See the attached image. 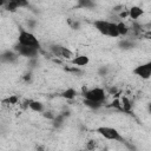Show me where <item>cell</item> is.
I'll return each mask as SVG.
<instances>
[{
    "label": "cell",
    "mask_w": 151,
    "mask_h": 151,
    "mask_svg": "<svg viewBox=\"0 0 151 151\" xmlns=\"http://www.w3.org/2000/svg\"><path fill=\"white\" fill-rule=\"evenodd\" d=\"M67 22H68V25L71 26V28H72V29H79V28H80V22H79L78 20L68 19V20H67Z\"/></svg>",
    "instance_id": "obj_22"
},
{
    "label": "cell",
    "mask_w": 151,
    "mask_h": 151,
    "mask_svg": "<svg viewBox=\"0 0 151 151\" xmlns=\"http://www.w3.org/2000/svg\"><path fill=\"white\" fill-rule=\"evenodd\" d=\"M147 35H149V37H151V31H150V32L147 33Z\"/></svg>",
    "instance_id": "obj_34"
},
{
    "label": "cell",
    "mask_w": 151,
    "mask_h": 151,
    "mask_svg": "<svg viewBox=\"0 0 151 151\" xmlns=\"http://www.w3.org/2000/svg\"><path fill=\"white\" fill-rule=\"evenodd\" d=\"M83 104H84L86 107L91 109V110H99V109L103 106V104H101V103H96V101H92V100H87V99H84Z\"/></svg>",
    "instance_id": "obj_18"
},
{
    "label": "cell",
    "mask_w": 151,
    "mask_h": 151,
    "mask_svg": "<svg viewBox=\"0 0 151 151\" xmlns=\"http://www.w3.org/2000/svg\"><path fill=\"white\" fill-rule=\"evenodd\" d=\"M83 97H84V99L103 104L105 101L106 94H105V91L101 87H93V88H88V90L84 88L83 90Z\"/></svg>",
    "instance_id": "obj_4"
},
{
    "label": "cell",
    "mask_w": 151,
    "mask_h": 151,
    "mask_svg": "<svg viewBox=\"0 0 151 151\" xmlns=\"http://www.w3.org/2000/svg\"><path fill=\"white\" fill-rule=\"evenodd\" d=\"M65 70H66V71H68V72H73V73H80V72H81V71H80V70H79V68H78L77 66H72V67H66Z\"/></svg>",
    "instance_id": "obj_29"
},
{
    "label": "cell",
    "mask_w": 151,
    "mask_h": 151,
    "mask_svg": "<svg viewBox=\"0 0 151 151\" xmlns=\"http://www.w3.org/2000/svg\"><path fill=\"white\" fill-rule=\"evenodd\" d=\"M130 31H132V33H133L134 35H139V34L142 33V25H139L138 22L133 21V24H132V27L130 28Z\"/></svg>",
    "instance_id": "obj_20"
},
{
    "label": "cell",
    "mask_w": 151,
    "mask_h": 151,
    "mask_svg": "<svg viewBox=\"0 0 151 151\" xmlns=\"http://www.w3.org/2000/svg\"><path fill=\"white\" fill-rule=\"evenodd\" d=\"M96 132L98 134H100L101 137H104L105 139H109V140H116V142H120V143H124L126 146L129 145V143L124 139V137L120 134V132L114 129V127H110V126H99L96 129Z\"/></svg>",
    "instance_id": "obj_2"
},
{
    "label": "cell",
    "mask_w": 151,
    "mask_h": 151,
    "mask_svg": "<svg viewBox=\"0 0 151 151\" xmlns=\"http://www.w3.org/2000/svg\"><path fill=\"white\" fill-rule=\"evenodd\" d=\"M29 65H31V67H32V68H34V67H37V66L39 65V61H38V58H34V59H29Z\"/></svg>",
    "instance_id": "obj_31"
},
{
    "label": "cell",
    "mask_w": 151,
    "mask_h": 151,
    "mask_svg": "<svg viewBox=\"0 0 151 151\" xmlns=\"http://www.w3.org/2000/svg\"><path fill=\"white\" fill-rule=\"evenodd\" d=\"M147 111H149V113L151 114V103L149 104V106H147Z\"/></svg>",
    "instance_id": "obj_32"
},
{
    "label": "cell",
    "mask_w": 151,
    "mask_h": 151,
    "mask_svg": "<svg viewBox=\"0 0 151 151\" xmlns=\"http://www.w3.org/2000/svg\"><path fill=\"white\" fill-rule=\"evenodd\" d=\"M117 27H118L119 37H126V35L129 34V32H130V27H129L123 20H120V21L117 22Z\"/></svg>",
    "instance_id": "obj_12"
},
{
    "label": "cell",
    "mask_w": 151,
    "mask_h": 151,
    "mask_svg": "<svg viewBox=\"0 0 151 151\" xmlns=\"http://www.w3.org/2000/svg\"><path fill=\"white\" fill-rule=\"evenodd\" d=\"M64 47H65V46L59 45V44H52V45H50L48 50H50V52H51L54 57H57V58H61V54H63V50H64Z\"/></svg>",
    "instance_id": "obj_10"
},
{
    "label": "cell",
    "mask_w": 151,
    "mask_h": 151,
    "mask_svg": "<svg viewBox=\"0 0 151 151\" xmlns=\"http://www.w3.org/2000/svg\"><path fill=\"white\" fill-rule=\"evenodd\" d=\"M18 100H19V98H18L17 96H11V97H8V98L4 99V100H2V103H7V104H17V103H18Z\"/></svg>",
    "instance_id": "obj_23"
},
{
    "label": "cell",
    "mask_w": 151,
    "mask_h": 151,
    "mask_svg": "<svg viewBox=\"0 0 151 151\" xmlns=\"http://www.w3.org/2000/svg\"><path fill=\"white\" fill-rule=\"evenodd\" d=\"M70 63H71L73 66H77V67H84V66L88 65V63H90V58H88L86 54H80V55H76L72 60H70Z\"/></svg>",
    "instance_id": "obj_8"
},
{
    "label": "cell",
    "mask_w": 151,
    "mask_h": 151,
    "mask_svg": "<svg viewBox=\"0 0 151 151\" xmlns=\"http://www.w3.org/2000/svg\"><path fill=\"white\" fill-rule=\"evenodd\" d=\"M18 44L22 46H27V47H33L37 50L41 48V44L38 40V38L32 32L26 31V29H20V33L18 35Z\"/></svg>",
    "instance_id": "obj_3"
},
{
    "label": "cell",
    "mask_w": 151,
    "mask_h": 151,
    "mask_svg": "<svg viewBox=\"0 0 151 151\" xmlns=\"http://www.w3.org/2000/svg\"><path fill=\"white\" fill-rule=\"evenodd\" d=\"M119 47L123 50H130V48L134 47V42L131 39H124V40L119 41Z\"/></svg>",
    "instance_id": "obj_19"
},
{
    "label": "cell",
    "mask_w": 151,
    "mask_h": 151,
    "mask_svg": "<svg viewBox=\"0 0 151 151\" xmlns=\"http://www.w3.org/2000/svg\"><path fill=\"white\" fill-rule=\"evenodd\" d=\"M143 14H144V11L139 6H132L131 8H129V18L132 19L133 21H136L137 19H139Z\"/></svg>",
    "instance_id": "obj_9"
},
{
    "label": "cell",
    "mask_w": 151,
    "mask_h": 151,
    "mask_svg": "<svg viewBox=\"0 0 151 151\" xmlns=\"http://www.w3.org/2000/svg\"><path fill=\"white\" fill-rule=\"evenodd\" d=\"M107 73H109L107 66H100V67H99V70H98V74H99V76L104 77V76H106Z\"/></svg>",
    "instance_id": "obj_24"
},
{
    "label": "cell",
    "mask_w": 151,
    "mask_h": 151,
    "mask_svg": "<svg viewBox=\"0 0 151 151\" xmlns=\"http://www.w3.org/2000/svg\"><path fill=\"white\" fill-rule=\"evenodd\" d=\"M35 25H37V21H35V20L29 19V20L27 21V27H28L29 29H33V28L35 27Z\"/></svg>",
    "instance_id": "obj_30"
},
{
    "label": "cell",
    "mask_w": 151,
    "mask_h": 151,
    "mask_svg": "<svg viewBox=\"0 0 151 151\" xmlns=\"http://www.w3.org/2000/svg\"><path fill=\"white\" fill-rule=\"evenodd\" d=\"M37 150H38V151H44V149H42V147H40V146H39V147H37Z\"/></svg>",
    "instance_id": "obj_33"
},
{
    "label": "cell",
    "mask_w": 151,
    "mask_h": 151,
    "mask_svg": "<svg viewBox=\"0 0 151 151\" xmlns=\"http://www.w3.org/2000/svg\"><path fill=\"white\" fill-rule=\"evenodd\" d=\"M118 17H119V19L129 18V9H123L120 13H118Z\"/></svg>",
    "instance_id": "obj_27"
},
{
    "label": "cell",
    "mask_w": 151,
    "mask_h": 151,
    "mask_svg": "<svg viewBox=\"0 0 151 151\" xmlns=\"http://www.w3.org/2000/svg\"><path fill=\"white\" fill-rule=\"evenodd\" d=\"M42 116H44L45 118H47V119H51V120H53V119L55 118V116H57V114L52 113L51 111H45V112L42 113Z\"/></svg>",
    "instance_id": "obj_25"
},
{
    "label": "cell",
    "mask_w": 151,
    "mask_h": 151,
    "mask_svg": "<svg viewBox=\"0 0 151 151\" xmlns=\"http://www.w3.org/2000/svg\"><path fill=\"white\" fill-rule=\"evenodd\" d=\"M94 147H96L94 140H88V143H87V145H86V149H87L88 151H92V150H94Z\"/></svg>",
    "instance_id": "obj_28"
},
{
    "label": "cell",
    "mask_w": 151,
    "mask_h": 151,
    "mask_svg": "<svg viewBox=\"0 0 151 151\" xmlns=\"http://www.w3.org/2000/svg\"><path fill=\"white\" fill-rule=\"evenodd\" d=\"M29 109L34 112H38V113H44L45 112V106L41 101H38V100H31L29 101Z\"/></svg>",
    "instance_id": "obj_11"
},
{
    "label": "cell",
    "mask_w": 151,
    "mask_h": 151,
    "mask_svg": "<svg viewBox=\"0 0 151 151\" xmlns=\"http://www.w3.org/2000/svg\"><path fill=\"white\" fill-rule=\"evenodd\" d=\"M18 58H19V54L14 50H6L0 55V60L4 64H14L17 63Z\"/></svg>",
    "instance_id": "obj_7"
},
{
    "label": "cell",
    "mask_w": 151,
    "mask_h": 151,
    "mask_svg": "<svg viewBox=\"0 0 151 151\" xmlns=\"http://www.w3.org/2000/svg\"><path fill=\"white\" fill-rule=\"evenodd\" d=\"M2 5H4V7H5L6 11L12 12V13H14V12H17V11L19 9V6H18V4H17V0L5 1V2H2Z\"/></svg>",
    "instance_id": "obj_14"
},
{
    "label": "cell",
    "mask_w": 151,
    "mask_h": 151,
    "mask_svg": "<svg viewBox=\"0 0 151 151\" xmlns=\"http://www.w3.org/2000/svg\"><path fill=\"white\" fill-rule=\"evenodd\" d=\"M94 28L103 35L111 37V38H118V27L116 21H107V20H96L93 21Z\"/></svg>",
    "instance_id": "obj_1"
},
{
    "label": "cell",
    "mask_w": 151,
    "mask_h": 151,
    "mask_svg": "<svg viewBox=\"0 0 151 151\" xmlns=\"http://www.w3.org/2000/svg\"><path fill=\"white\" fill-rule=\"evenodd\" d=\"M60 96H61L64 99H66V100H72V99L76 98L77 91H76L74 88H72V87H68V88H66L65 91H63V92L60 93Z\"/></svg>",
    "instance_id": "obj_13"
},
{
    "label": "cell",
    "mask_w": 151,
    "mask_h": 151,
    "mask_svg": "<svg viewBox=\"0 0 151 151\" xmlns=\"http://www.w3.org/2000/svg\"><path fill=\"white\" fill-rule=\"evenodd\" d=\"M132 73L142 79H145V80L150 79L151 78V61H146V63L137 65L132 70Z\"/></svg>",
    "instance_id": "obj_6"
},
{
    "label": "cell",
    "mask_w": 151,
    "mask_h": 151,
    "mask_svg": "<svg viewBox=\"0 0 151 151\" xmlns=\"http://www.w3.org/2000/svg\"><path fill=\"white\" fill-rule=\"evenodd\" d=\"M13 50H14L19 55L25 57V58H28V60H29V59L38 58V55H39V50L33 48V47L22 46V45H20V44H17Z\"/></svg>",
    "instance_id": "obj_5"
},
{
    "label": "cell",
    "mask_w": 151,
    "mask_h": 151,
    "mask_svg": "<svg viewBox=\"0 0 151 151\" xmlns=\"http://www.w3.org/2000/svg\"><path fill=\"white\" fill-rule=\"evenodd\" d=\"M120 103H122V111L126 112V113H130L131 110H132V104H131L130 99L127 97H123L120 99Z\"/></svg>",
    "instance_id": "obj_15"
},
{
    "label": "cell",
    "mask_w": 151,
    "mask_h": 151,
    "mask_svg": "<svg viewBox=\"0 0 151 151\" xmlns=\"http://www.w3.org/2000/svg\"><path fill=\"white\" fill-rule=\"evenodd\" d=\"M109 106H110V107H113V109H117V110H119V111H122V103H120V99H118V98L113 99V101H112Z\"/></svg>",
    "instance_id": "obj_21"
},
{
    "label": "cell",
    "mask_w": 151,
    "mask_h": 151,
    "mask_svg": "<svg viewBox=\"0 0 151 151\" xmlns=\"http://www.w3.org/2000/svg\"><path fill=\"white\" fill-rule=\"evenodd\" d=\"M94 6H96V4L91 0H79L77 4V7L83 8V9H90V8H93Z\"/></svg>",
    "instance_id": "obj_16"
},
{
    "label": "cell",
    "mask_w": 151,
    "mask_h": 151,
    "mask_svg": "<svg viewBox=\"0 0 151 151\" xmlns=\"http://www.w3.org/2000/svg\"><path fill=\"white\" fill-rule=\"evenodd\" d=\"M65 119H66V117H65L63 113H58V114L55 116V118L52 120V122H53V126H54L55 129H59V127L63 126V124L65 123Z\"/></svg>",
    "instance_id": "obj_17"
},
{
    "label": "cell",
    "mask_w": 151,
    "mask_h": 151,
    "mask_svg": "<svg viewBox=\"0 0 151 151\" xmlns=\"http://www.w3.org/2000/svg\"><path fill=\"white\" fill-rule=\"evenodd\" d=\"M22 79H24V81H26V83H31L32 81V73L31 72H27V73H25L24 76H22Z\"/></svg>",
    "instance_id": "obj_26"
}]
</instances>
